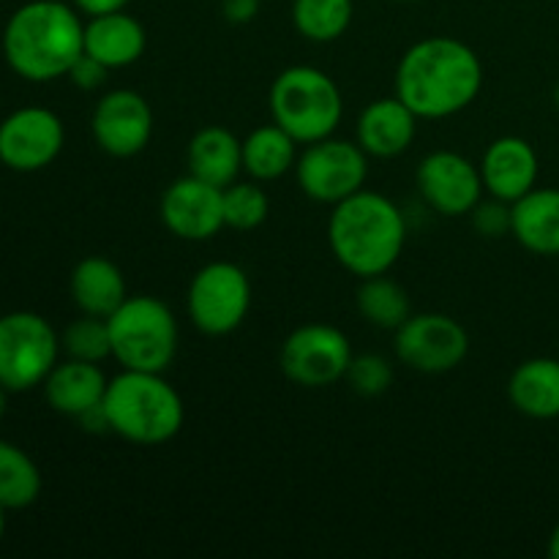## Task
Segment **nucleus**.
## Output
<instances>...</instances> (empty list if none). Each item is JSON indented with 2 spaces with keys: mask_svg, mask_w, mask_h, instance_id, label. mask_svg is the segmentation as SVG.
<instances>
[{
  "mask_svg": "<svg viewBox=\"0 0 559 559\" xmlns=\"http://www.w3.org/2000/svg\"><path fill=\"white\" fill-rule=\"evenodd\" d=\"M484 91V63L469 44L453 36L415 41L396 66V96L420 120L464 112Z\"/></svg>",
  "mask_w": 559,
  "mask_h": 559,
  "instance_id": "obj_1",
  "label": "nucleus"
},
{
  "mask_svg": "<svg viewBox=\"0 0 559 559\" xmlns=\"http://www.w3.org/2000/svg\"><path fill=\"white\" fill-rule=\"evenodd\" d=\"M85 52V22L63 0H31L3 27V58L27 82H52L69 74Z\"/></svg>",
  "mask_w": 559,
  "mask_h": 559,
  "instance_id": "obj_2",
  "label": "nucleus"
},
{
  "mask_svg": "<svg viewBox=\"0 0 559 559\" xmlns=\"http://www.w3.org/2000/svg\"><path fill=\"white\" fill-rule=\"evenodd\" d=\"M328 243L344 271L358 278L391 273L407 246V218L380 191L360 189L333 205Z\"/></svg>",
  "mask_w": 559,
  "mask_h": 559,
  "instance_id": "obj_3",
  "label": "nucleus"
},
{
  "mask_svg": "<svg viewBox=\"0 0 559 559\" xmlns=\"http://www.w3.org/2000/svg\"><path fill=\"white\" fill-rule=\"evenodd\" d=\"M104 418L112 435L134 445H164L183 429L186 407L162 371L123 369L107 382Z\"/></svg>",
  "mask_w": 559,
  "mask_h": 559,
  "instance_id": "obj_4",
  "label": "nucleus"
},
{
  "mask_svg": "<svg viewBox=\"0 0 559 559\" xmlns=\"http://www.w3.org/2000/svg\"><path fill=\"white\" fill-rule=\"evenodd\" d=\"M267 107L273 123L298 140V145L328 140L344 118V98L336 80L314 66L284 69L273 80Z\"/></svg>",
  "mask_w": 559,
  "mask_h": 559,
  "instance_id": "obj_5",
  "label": "nucleus"
},
{
  "mask_svg": "<svg viewBox=\"0 0 559 559\" xmlns=\"http://www.w3.org/2000/svg\"><path fill=\"white\" fill-rule=\"evenodd\" d=\"M112 360L120 369L167 371L178 355V320L162 298L129 295L107 317Z\"/></svg>",
  "mask_w": 559,
  "mask_h": 559,
  "instance_id": "obj_6",
  "label": "nucleus"
},
{
  "mask_svg": "<svg viewBox=\"0 0 559 559\" xmlns=\"http://www.w3.org/2000/svg\"><path fill=\"white\" fill-rule=\"evenodd\" d=\"M60 336L36 311H9L0 317V385L25 393L44 385L60 360Z\"/></svg>",
  "mask_w": 559,
  "mask_h": 559,
  "instance_id": "obj_7",
  "label": "nucleus"
},
{
  "mask_svg": "<svg viewBox=\"0 0 559 559\" xmlns=\"http://www.w3.org/2000/svg\"><path fill=\"white\" fill-rule=\"evenodd\" d=\"M251 309L249 273L227 260L207 262L194 273L186 293V311L205 336H229Z\"/></svg>",
  "mask_w": 559,
  "mask_h": 559,
  "instance_id": "obj_8",
  "label": "nucleus"
},
{
  "mask_svg": "<svg viewBox=\"0 0 559 559\" xmlns=\"http://www.w3.org/2000/svg\"><path fill=\"white\" fill-rule=\"evenodd\" d=\"M355 353L347 333L328 322L300 325L284 338L278 366L284 377L300 388H331L347 377Z\"/></svg>",
  "mask_w": 559,
  "mask_h": 559,
  "instance_id": "obj_9",
  "label": "nucleus"
},
{
  "mask_svg": "<svg viewBox=\"0 0 559 559\" xmlns=\"http://www.w3.org/2000/svg\"><path fill=\"white\" fill-rule=\"evenodd\" d=\"M295 178L309 200L322 205H338L347 197L366 189L369 180V153L349 140L311 142L295 164Z\"/></svg>",
  "mask_w": 559,
  "mask_h": 559,
  "instance_id": "obj_10",
  "label": "nucleus"
},
{
  "mask_svg": "<svg viewBox=\"0 0 559 559\" xmlns=\"http://www.w3.org/2000/svg\"><path fill=\"white\" fill-rule=\"evenodd\" d=\"M396 358L420 374H445L459 369L469 353L464 325L440 311L413 314L396 331Z\"/></svg>",
  "mask_w": 559,
  "mask_h": 559,
  "instance_id": "obj_11",
  "label": "nucleus"
},
{
  "mask_svg": "<svg viewBox=\"0 0 559 559\" xmlns=\"http://www.w3.org/2000/svg\"><path fill=\"white\" fill-rule=\"evenodd\" d=\"M63 145V120L47 107H20L0 120V164L14 173H41Z\"/></svg>",
  "mask_w": 559,
  "mask_h": 559,
  "instance_id": "obj_12",
  "label": "nucleus"
},
{
  "mask_svg": "<svg viewBox=\"0 0 559 559\" xmlns=\"http://www.w3.org/2000/svg\"><path fill=\"white\" fill-rule=\"evenodd\" d=\"M153 109L142 93L115 87L98 98L91 118L96 145L112 158H134L153 140Z\"/></svg>",
  "mask_w": 559,
  "mask_h": 559,
  "instance_id": "obj_13",
  "label": "nucleus"
},
{
  "mask_svg": "<svg viewBox=\"0 0 559 559\" xmlns=\"http://www.w3.org/2000/svg\"><path fill=\"white\" fill-rule=\"evenodd\" d=\"M415 183L426 205L448 218L469 216L486 194L478 164L456 151H435L420 158Z\"/></svg>",
  "mask_w": 559,
  "mask_h": 559,
  "instance_id": "obj_14",
  "label": "nucleus"
},
{
  "mask_svg": "<svg viewBox=\"0 0 559 559\" xmlns=\"http://www.w3.org/2000/svg\"><path fill=\"white\" fill-rule=\"evenodd\" d=\"M162 224L180 240L202 243L222 233L224 224V189L207 180L186 175L167 186L162 194Z\"/></svg>",
  "mask_w": 559,
  "mask_h": 559,
  "instance_id": "obj_15",
  "label": "nucleus"
},
{
  "mask_svg": "<svg viewBox=\"0 0 559 559\" xmlns=\"http://www.w3.org/2000/svg\"><path fill=\"white\" fill-rule=\"evenodd\" d=\"M478 167L486 194L511 205L538 186V153L524 136L508 134L495 140Z\"/></svg>",
  "mask_w": 559,
  "mask_h": 559,
  "instance_id": "obj_16",
  "label": "nucleus"
},
{
  "mask_svg": "<svg viewBox=\"0 0 559 559\" xmlns=\"http://www.w3.org/2000/svg\"><path fill=\"white\" fill-rule=\"evenodd\" d=\"M418 115L393 93L374 98L360 112L355 126V142L369 153V158H396L409 151L418 136Z\"/></svg>",
  "mask_w": 559,
  "mask_h": 559,
  "instance_id": "obj_17",
  "label": "nucleus"
},
{
  "mask_svg": "<svg viewBox=\"0 0 559 559\" xmlns=\"http://www.w3.org/2000/svg\"><path fill=\"white\" fill-rule=\"evenodd\" d=\"M107 374L102 364H87V360L66 358L55 364L49 377L44 380V399L49 407L60 415L80 420L91 409L102 407L104 393H107Z\"/></svg>",
  "mask_w": 559,
  "mask_h": 559,
  "instance_id": "obj_18",
  "label": "nucleus"
},
{
  "mask_svg": "<svg viewBox=\"0 0 559 559\" xmlns=\"http://www.w3.org/2000/svg\"><path fill=\"white\" fill-rule=\"evenodd\" d=\"M147 33L136 16L123 11L87 16L85 22V52L102 60L109 71L134 66L145 55Z\"/></svg>",
  "mask_w": 559,
  "mask_h": 559,
  "instance_id": "obj_19",
  "label": "nucleus"
},
{
  "mask_svg": "<svg viewBox=\"0 0 559 559\" xmlns=\"http://www.w3.org/2000/svg\"><path fill=\"white\" fill-rule=\"evenodd\" d=\"M186 164L189 175L227 189L243 173V140H238L227 126H205L189 140Z\"/></svg>",
  "mask_w": 559,
  "mask_h": 559,
  "instance_id": "obj_20",
  "label": "nucleus"
},
{
  "mask_svg": "<svg viewBox=\"0 0 559 559\" xmlns=\"http://www.w3.org/2000/svg\"><path fill=\"white\" fill-rule=\"evenodd\" d=\"M69 289L71 300L82 314L104 317V320L129 298L123 271L107 257H85L76 262L69 278Z\"/></svg>",
  "mask_w": 559,
  "mask_h": 559,
  "instance_id": "obj_21",
  "label": "nucleus"
},
{
  "mask_svg": "<svg viewBox=\"0 0 559 559\" xmlns=\"http://www.w3.org/2000/svg\"><path fill=\"white\" fill-rule=\"evenodd\" d=\"M511 235L538 257H559V189H538L511 205Z\"/></svg>",
  "mask_w": 559,
  "mask_h": 559,
  "instance_id": "obj_22",
  "label": "nucleus"
},
{
  "mask_svg": "<svg viewBox=\"0 0 559 559\" xmlns=\"http://www.w3.org/2000/svg\"><path fill=\"white\" fill-rule=\"evenodd\" d=\"M508 399L533 420L559 418V360L530 358L519 364L508 380Z\"/></svg>",
  "mask_w": 559,
  "mask_h": 559,
  "instance_id": "obj_23",
  "label": "nucleus"
},
{
  "mask_svg": "<svg viewBox=\"0 0 559 559\" xmlns=\"http://www.w3.org/2000/svg\"><path fill=\"white\" fill-rule=\"evenodd\" d=\"M298 156V140L276 123L260 126L243 140V173L260 183L284 178L295 169Z\"/></svg>",
  "mask_w": 559,
  "mask_h": 559,
  "instance_id": "obj_24",
  "label": "nucleus"
},
{
  "mask_svg": "<svg viewBox=\"0 0 559 559\" xmlns=\"http://www.w3.org/2000/svg\"><path fill=\"white\" fill-rule=\"evenodd\" d=\"M355 304H358L360 317H364L369 325L380 328V331L396 333L399 328L413 317V304H409L407 289H404L396 278L388 276V273L360 278Z\"/></svg>",
  "mask_w": 559,
  "mask_h": 559,
  "instance_id": "obj_25",
  "label": "nucleus"
},
{
  "mask_svg": "<svg viewBox=\"0 0 559 559\" xmlns=\"http://www.w3.org/2000/svg\"><path fill=\"white\" fill-rule=\"evenodd\" d=\"M353 0H293V25L306 41H338L353 25Z\"/></svg>",
  "mask_w": 559,
  "mask_h": 559,
  "instance_id": "obj_26",
  "label": "nucleus"
},
{
  "mask_svg": "<svg viewBox=\"0 0 559 559\" xmlns=\"http://www.w3.org/2000/svg\"><path fill=\"white\" fill-rule=\"evenodd\" d=\"M41 497L36 462L14 442L0 440V502L5 511H22Z\"/></svg>",
  "mask_w": 559,
  "mask_h": 559,
  "instance_id": "obj_27",
  "label": "nucleus"
},
{
  "mask_svg": "<svg viewBox=\"0 0 559 559\" xmlns=\"http://www.w3.org/2000/svg\"><path fill=\"white\" fill-rule=\"evenodd\" d=\"M271 213V200L260 180H235L224 189V224L235 233L262 227Z\"/></svg>",
  "mask_w": 559,
  "mask_h": 559,
  "instance_id": "obj_28",
  "label": "nucleus"
},
{
  "mask_svg": "<svg viewBox=\"0 0 559 559\" xmlns=\"http://www.w3.org/2000/svg\"><path fill=\"white\" fill-rule=\"evenodd\" d=\"M60 347L69 358L87 360V364H104L112 358V342H109V325L104 317L82 314L71 325H66L60 336Z\"/></svg>",
  "mask_w": 559,
  "mask_h": 559,
  "instance_id": "obj_29",
  "label": "nucleus"
},
{
  "mask_svg": "<svg viewBox=\"0 0 559 559\" xmlns=\"http://www.w3.org/2000/svg\"><path fill=\"white\" fill-rule=\"evenodd\" d=\"M344 380H347V385L353 388L358 396H366V399L382 396V393L393 385V366L385 355H377V353L355 355Z\"/></svg>",
  "mask_w": 559,
  "mask_h": 559,
  "instance_id": "obj_30",
  "label": "nucleus"
},
{
  "mask_svg": "<svg viewBox=\"0 0 559 559\" xmlns=\"http://www.w3.org/2000/svg\"><path fill=\"white\" fill-rule=\"evenodd\" d=\"M473 218V227L478 229V235L484 238H502V235H511V202H502L489 197V200H480L478 205L469 213Z\"/></svg>",
  "mask_w": 559,
  "mask_h": 559,
  "instance_id": "obj_31",
  "label": "nucleus"
},
{
  "mask_svg": "<svg viewBox=\"0 0 559 559\" xmlns=\"http://www.w3.org/2000/svg\"><path fill=\"white\" fill-rule=\"evenodd\" d=\"M66 76H69V80L74 82V87H80V91H96V87H102L104 82H107L109 69L102 60L93 58V55L82 52Z\"/></svg>",
  "mask_w": 559,
  "mask_h": 559,
  "instance_id": "obj_32",
  "label": "nucleus"
},
{
  "mask_svg": "<svg viewBox=\"0 0 559 559\" xmlns=\"http://www.w3.org/2000/svg\"><path fill=\"white\" fill-rule=\"evenodd\" d=\"M262 0H222V14L229 25H249L257 20Z\"/></svg>",
  "mask_w": 559,
  "mask_h": 559,
  "instance_id": "obj_33",
  "label": "nucleus"
},
{
  "mask_svg": "<svg viewBox=\"0 0 559 559\" xmlns=\"http://www.w3.org/2000/svg\"><path fill=\"white\" fill-rule=\"evenodd\" d=\"M131 0H74L76 11L85 16H102L112 14V11H123Z\"/></svg>",
  "mask_w": 559,
  "mask_h": 559,
  "instance_id": "obj_34",
  "label": "nucleus"
},
{
  "mask_svg": "<svg viewBox=\"0 0 559 559\" xmlns=\"http://www.w3.org/2000/svg\"><path fill=\"white\" fill-rule=\"evenodd\" d=\"M549 555L559 559V524H557L555 533H551V538H549Z\"/></svg>",
  "mask_w": 559,
  "mask_h": 559,
  "instance_id": "obj_35",
  "label": "nucleus"
},
{
  "mask_svg": "<svg viewBox=\"0 0 559 559\" xmlns=\"http://www.w3.org/2000/svg\"><path fill=\"white\" fill-rule=\"evenodd\" d=\"M5 407H9V391H5L3 385H0V418L5 415Z\"/></svg>",
  "mask_w": 559,
  "mask_h": 559,
  "instance_id": "obj_36",
  "label": "nucleus"
},
{
  "mask_svg": "<svg viewBox=\"0 0 559 559\" xmlns=\"http://www.w3.org/2000/svg\"><path fill=\"white\" fill-rule=\"evenodd\" d=\"M5 513L9 511H5V506L0 502V540H3V535H5Z\"/></svg>",
  "mask_w": 559,
  "mask_h": 559,
  "instance_id": "obj_37",
  "label": "nucleus"
},
{
  "mask_svg": "<svg viewBox=\"0 0 559 559\" xmlns=\"http://www.w3.org/2000/svg\"><path fill=\"white\" fill-rule=\"evenodd\" d=\"M555 107L559 109V82L555 85Z\"/></svg>",
  "mask_w": 559,
  "mask_h": 559,
  "instance_id": "obj_38",
  "label": "nucleus"
},
{
  "mask_svg": "<svg viewBox=\"0 0 559 559\" xmlns=\"http://www.w3.org/2000/svg\"><path fill=\"white\" fill-rule=\"evenodd\" d=\"M396 3H418V0H396Z\"/></svg>",
  "mask_w": 559,
  "mask_h": 559,
  "instance_id": "obj_39",
  "label": "nucleus"
}]
</instances>
